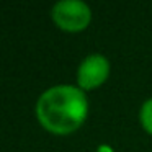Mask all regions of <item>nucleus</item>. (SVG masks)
Masks as SVG:
<instances>
[{"label":"nucleus","instance_id":"obj_1","mask_svg":"<svg viewBox=\"0 0 152 152\" xmlns=\"http://www.w3.org/2000/svg\"><path fill=\"white\" fill-rule=\"evenodd\" d=\"M34 111L39 124L48 132L69 136L85 123L88 116V98L77 85L59 83L41 93Z\"/></svg>","mask_w":152,"mask_h":152},{"label":"nucleus","instance_id":"obj_2","mask_svg":"<svg viewBox=\"0 0 152 152\" xmlns=\"http://www.w3.org/2000/svg\"><path fill=\"white\" fill-rule=\"evenodd\" d=\"M51 18L59 30L80 33L92 21V10L83 0H59L51 8Z\"/></svg>","mask_w":152,"mask_h":152},{"label":"nucleus","instance_id":"obj_3","mask_svg":"<svg viewBox=\"0 0 152 152\" xmlns=\"http://www.w3.org/2000/svg\"><path fill=\"white\" fill-rule=\"evenodd\" d=\"M111 72V64L106 56L100 53L88 54L77 67V87L83 92L102 87L108 80Z\"/></svg>","mask_w":152,"mask_h":152},{"label":"nucleus","instance_id":"obj_4","mask_svg":"<svg viewBox=\"0 0 152 152\" xmlns=\"http://www.w3.org/2000/svg\"><path fill=\"white\" fill-rule=\"evenodd\" d=\"M139 121L141 126L149 136H152V98H147L139 110Z\"/></svg>","mask_w":152,"mask_h":152}]
</instances>
